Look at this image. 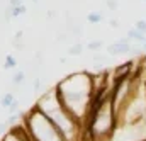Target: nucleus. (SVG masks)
<instances>
[{
	"mask_svg": "<svg viewBox=\"0 0 146 141\" xmlns=\"http://www.w3.org/2000/svg\"><path fill=\"white\" fill-rule=\"evenodd\" d=\"M66 39H68L66 36H65V34H61V36H58V39H56V43H60V44H61V43H65Z\"/></svg>",
	"mask_w": 146,
	"mask_h": 141,
	"instance_id": "21",
	"label": "nucleus"
},
{
	"mask_svg": "<svg viewBox=\"0 0 146 141\" xmlns=\"http://www.w3.org/2000/svg\"><path fill=\"white\" fill-rule=\"evenodd\" d=\"M83 44L82 43H75V44H72L70 48H68V51H66V55L68 56H80L82 53H83Z\"/></svg>",
	"mask_w": 146,
	"mask_h": 141,
	"instance_id": "7",
	"label": "nucleus"
},
{
	"mask_svg": "<svg viewBox=\"0 0 146 141\" xmlns=\"http://www.w3.org/2000/svg\"><path fill=\"white\" fill-rule=\"evenodd\" d=\"M109 26L114 27V29H117V27H119V21H117V19H112V21L109 22Z\"/></svg>",
	"mask_w": 146,
	"mask_h": 141,
	"instance_id": "20",
	"label": "nucleus"
},
{
	"mask_svg": "<svg viewBox=\"0 0 146 141\" xmlns=\"http://www.w3.org/2000/svg\"><path fill=\"white\" fill-rule=\"evenodd\" d=\"M15 68H17V60L12 55H7L3 61V70H15Z\"/></svg>",
	"mask_w": 146,
	"mask_h": 141,
	"instance_id": "9",
	"label": "nucleus"
},
{
	"mask_svg": "<svg viewBox=\"0 0 146 141\" xmlns=\"http://www.w3.org/2000/svg\"><path fill=\"white\" fill-rule=\"evenodd\" d=\"M131 51H133V44L129 43L127 37H122V39H119V41L107 46V55L110 58L112 56H122V55H127Z\"/></svg>",
	"mask_w": 146,
	"mask_h": 141,
	"instance_id": "3",
	"label": "nucleus"
},
{
	"mask_svg": "<svg viewBox=\"0 0 146 141\" xmlns=\"http://www.w3.org/2000/svg\"><path fill=\"white\" fill-rule=\"evenodd\" d=\"M87 21L90 24H100L104 21V15L100 12H90V14H87Z\"/></svg>",
	"mask_w": 146,
	"mask_h": 141,
	"instance_id": "10",
	"label": "nucleus"
},
{
	"mask_svg": "<svg viewBox=\"0 0 146 141\" xmlns=\"http://www.w3.org/2000/svg\"><path fill=\"white\" fill-rule=\"evenodd\" d=\"M33 88H34V92H37V90L41 88V78H39V76L34 80V85H33Z\"/></svg>",
	"mask_w": 146,
	"mask_h": 141,
	"instance_id": "19",
	"label": "nucleus"
},
{
	"mask_svg": "<svg viewBox=\"0 0 146 141\" xmlns=\"http://www.w3.org/2000/svg\"><path fill=\"white\" fill-rule=\"evenodd\" d=\"M24 5V0H9V7H21Z\"/></svg>",
	"mask_w": 146,
	"mask_h": 141,
	"instance_id": "18",
	"label": "nucleus"
},
{
	"mask_svg": "<svg viewBox=\"0 0 146 141\" xmlns=\"http://www.w3.org/2000/svg\"><path fill=\"white\" fill-rule=\"evenodd\" d=\"M9 129H10V126H9L5 121H3V122H0V138H2L3 134H7V133H9Z\"/></svg>",
	"mask_w": 146,
	"mask_h": 141,
	"instance_id": "16",
	"label": "nucleus"
},
{
	"mask_svg": "<svg viewBox=\"0 0 146 141\" xmlns=\"http://www.w3.org/2000/svg\"><path fill=\"white\" fill-rule=\"evenodd\" d=\"M127 39H129V43H138L139 46H143L146 43V34H143V33H139L138 29H129L127 31V36H126Z\"/></svg>",
	"mask_w": 146,
	"mask_h": 141,
	"instance_id": "6",
	"label": "nucleus"
},
{
	"mask_svg": "<svg viewBox=\"0 0 146 141\" xmlns=\"http://www.w3.org/2000/svg\"><path fill=\"white\" fill-rule=\"evenodd\" d=\"M0 106L3 109H7L10 114H19V102H17V99L12 92H5L0 97Z\"/></svg>",
	"mask_w": 146,
	"mask_h": 141,
	"instance_id": "5",
	"label": "nucleus"
},
{
	"mask_svg": "<svg viewBox=\"0 0 146 141\" xmlns=\"http://www.w3.org/2000/svg\"><path fill=\"white\" fill-rule=\"evenodd\" d=\"M26 82V71L15 70V73L12 75V85H22Z\"/></svg>",
	"mask_w": 146,
	"mask_h": 141,
	"instance_id": "8",
	"label": "nucleus"
},
{
	"mask_svg": "<svg viewBox=\"0 0 146 141\" xmlns=\"http://www.w3.org/2000/svg\"><path fill=\"white\" fill-rule=\"evenodd\" d=\"M0 141H31V138H29V134H27V131L21 121L17 126H12L9 129V133L0 138Z\"/></svg>",
	"mask_w": 146,
	"mask_h": 141,
	"instance_id": "4",
	"label": "nucleus"
},
{
	"mask_svg": "<svg viewBox=\"0 0 146 141\" xmlns=\"http://www.w3.org/2000/svg\"><path fill=\"white\" fill-rule=\"evenodd\" d=\"M141 49H143V51H146V43L143 44V46H141Z\"/></svg>",
	"mask_w": 146,
	"mask_h": 141,
	"instance_id": "22",
	"label": "nucleus"
},
{
	"mask_svg": "<svg viewBox=\"0 0 146 141\" xmlns=\"http://www.w3.org/2000/svg\"><path fill=\"white\" fill-rule=\"evenodd\" d=\"M33 2H34V3H37V2H39V0H33Z\"/></svg>",
	"mask_w": 146,
	"mask_h": 141,
	"instance_id": "23",
	"label": "nucleus"
},
{
	"mask_svg": "<svg viewBox=\"0 0 146 141\" xmlns=\"http://www.w3.org/2000/svg\"><path fill=\"white\" fill-rule=\"evenodd\" d=\"M106 3H107V7H109L110 10H115V9H117V5H119V3H117V0H106Z\"/></svg>",
	"mask_w": 146,
	"mask_h": 141,
	"instance_id": "17",
	"label": "nucleus"
},
{
	"mask_svg": "<svg viewBox=\"0 0 146 141\" xmlns=\"http://www.w3.org/2000/svg\"><path fill=\"white\" fill-rule=\"evenodd\" d=\"M145 2H146V0H145Z\"/></svg>",
	"mask_w": 146,
	"mask_h": 141,
	"instance_id": "24",
	"label": "nucleus"
},
{
	"mask_svg": "<svg viewBox=\"0 0 146 141\" xmlns=\"http://www.w3.org/2000/svg\"><path fill=\"white\" fill-rule=\"evenodd\" d=\"M85 48H87L88 51H97V49L104 48V41H90V43H87Z\"/></svg>",
	"mask_w": 146,
	"mask_h": 141,
	"instance_id": "12",
	"label": "nucleus"
},
{
	"mask_svg": "<svg viewBox=\"0 0 146 141\" xmlns=\"http://www.w3.org/2000/svg\"><path fill=\"white\" fill-rule=\"evenodd\" d=\"M110 60L109 55H94L92 56V61H95V63H107Z\"/></svg>",
	"mask_w": 146,
	"mask_h": 141,
	"instance_id": "13",
	"label": "nucleus"
},
{
	"mask_svg": "<svg viewBox=\"0 0 146 141\" xmlns=\"http://www.w3.org/2000/svg\"><path fill=\"white\" fill-rule=\"evenodd\" d=\"M21 39H22V31H19L15 37H14V41H12V44L15 46V48H22V43H21Z\"/></svg>",
	"mask_w": 146,
	"mask_h": 141,
	"instance_id": "15",
	"label": "nucleus"
},
{
	"mask_svg": "<svg viewBox=\"0 0 146 141\" xmlns=\"http://www.w3.org/2000/svg\"><path fill=\"white\" fill-rule=\"evenodd\" d=\"M134 29H138L139 33L146 34V21H145V19H139V21H136V24H134Z\"/></svg>",
	"mask_w": 146,
	"mask_h": 141,
	"instance_id": "14",
	"label": "nucleus"
},
{
	"mask_svg": "<svg viewBox=\"0 0 146 141\" xmlns=\"http://www.w3.org/2000/svg\"><path fill=\"white\" fill-rule=\"evenodd\" d=\"M54 90L63 107L85 126V119L88 116V109L94 99V92H95L94 75L88 71L72 73L65 76L61 82H58Z\"/></svg>",
	"mask_w": 146,
	"mask_h": 141,
	"instance_id": "1",
	"label": "nucleus"
},
{
	"mask_svg": "<svg viewBox=\"0 0 146 141\" xmlns=\"http://www.w3.org/2000/svg\"><path fill=\"white\" fill-rule=\"evenodd\" d=\"M36 109H39L54 124V128L66 141H83L85 126L63 107L54 88H49L37 99Z\"/></svg>",
	"mask_w": 146,
	"mask_h": 141,
	"instance_id": "2",
	"label": "nucleus"
},
{
	"mask_svg": "<svg viewBox=\"0 0 146 141\" xmlns=\"http://www.w3.org/2000/svg\"><path fill=\"white\" fill-rule=\"evenodd\" d=\"M9 9H10L12 19H15V17H21V15H24V14L27 12V9H26V3H24V5H21V7H9Z\"/></svg>",
	"mask_w": 146,
	"mask_h": 141,
	"instance_id": "11",
	"label": "nucleus"
}]
</instances>
